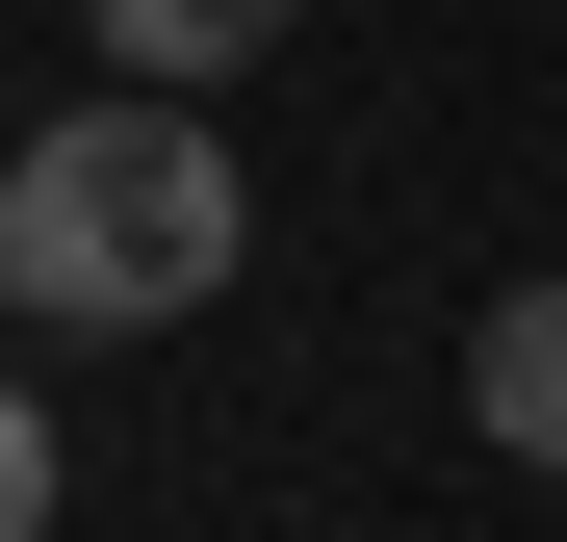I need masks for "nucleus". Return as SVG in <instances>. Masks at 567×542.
I'll return each mask as SVG.
<instances>
[{
    "label": "nucleus",
    "instance_id": "f257e3e1",
    "mask_svg": "<svg viewBox=\"0 0 567 542\" xmlns=\"http://www.w3.org/2000/svg\"><path fill=\"white\" fill-rule=\"evenodd\" d=\"M233 130L207 78H130V104H52L27 155H0V310L27 336H181L233 285Z\"/></svg>",
    "mask_w": 567,
    "mask_h": 542
},
{
    "label": "nucleus",
    "instance_id": "f03ea898",
    "mask_svg": "<svg viewBox=\"0 0 567 542\" xmlns=\"http://www.w3.org/2000/svg\"><path fill=\"white\" fill-rule=\"evenodd\" d=\"M464 413H491V466H567V258H542V285H491V336H464Z\"/></svg>",
    "mask_w": 567,
    "mask_h": 542
},
{
    "label": "nucleus",
    "instance_id": "7ed1b4c3",
    "mask_svg": "<svg viewBox=\"0 0 567 542\" xmlns=\"http://www.w3.org/2000/svg\"><path fill=\"white\" fill-rule=\"evenodd\" d=\"M78 27H104L130 78H258L284 27H310V0H78Z\"/></svg>",
    "mask_w": 567,
    "mask_h": 542
},
{
    "label": "nucleus",
    "instance_id": "20e7f679",
    "mask_svg": "<svg viewBox=\"0 0 567 542\" xmlns=\"http://www.w3.org/2000/svg\"><path fill=\"white\" fill-rule=\"evenodd\" d=\"M0 542H52V388L0 361Z\"/></svg>",
    "mask_w": 567,
    "mask_h": 542
}]
</instances>
